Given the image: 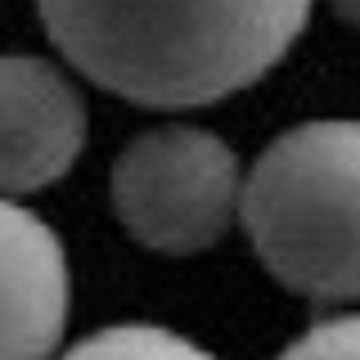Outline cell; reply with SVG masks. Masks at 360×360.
<instances>
[{
	"instance_id": "6",
	"label": "cell",
	"mask_w": 360,
	"mask_h": 360,
	"mask_svg": "<svg viewBox=\"0 0 360 360\" xmlns=\"http://www.w3.org/2000/svg\"><path fill=\"white\" fill-rule=\"evenodd\" d=\"M59 360H217L207 347L162 324H112L68 347Z\"/></svg>"
},
{
	"instance_id": "3",
	"label": "cell",
	"mask_w": 360,
	"mask_h": 360,
	"mask_svg": "<svg viewBox=\"0 0 360 360\" xmlns=\"http://www.w3.org/2000/svg\"><path fill=\"white\" fill-rule=\"evenodd\" d=\"M112 207L135 243L167 257L202 252L243 207L239 158L207 127H153L112 162Z\"/></svg>"
},
{
	"instance_id": "4",
	"label": "cell",
	"mask_w": 360,
	"mask_h": 360,
	"mask_svg": "<svg viewBox=\"0 0 360 360\" xmlns=\"http://www.w3.org/2000/svg\"><path fill=\"white\" fill-rule=\"evenodd\" d=\"M86 135V99L63 68L37 54H0V198L63 180Z\"/></svg>"
},
{
	"instance_id": "2",
	"label": "cell",
	"mask_w": 360,
	"mask_h": 360,
	"mask_svg": "<svg viewBox=\"0 0 360 360\" xmlns=\"http://www.w3.org/2000/svg\"><path fill=\"white\" fill-rule=\"evenodd\" d=\"M243 230L284 288L360 302V122L284 131L243 176Z\"/></svg>"
},
{
	"instance_id": "7",
	"label": "cell",
	"mask_w": 360,
	"mask_h": 360,
	"mask_svg": "<svg viewBox=\"0 0 360 360\" xmlns=\"http://www.w3.org/2000/svg\"><path fill=\"white\" fill-rule=\"evenodd\" d=\"M279 360H360V315H333L284 347Z\"/></svg>"
},
{
	"instance_id": "5",
	"label": "cell",
	"mask_w": 360,
	"mask_h": 360,
	"mask_svg": "<svg viewBox=\"0 0 360 360\" xmlns=\"http://www.w3.org/2000/svg\"><path fill=\"white\" fill-rule=\"evenodd\" d=\"M68 252L37 212L0 198V360H54L68 324Z\"/></svg>"
},
{
	"instance_id": "8",
	"label": "cell",
	"mask_w": 360,
	"mask_h": 360,
	"mask_svg": "<svg viewBox=\"0 0 360 360\" xmlns=\"http://www.w3.org/2000/svg\"><path fill=\"white\" fill-rule=\"evenodd\" d=\"M333 5V14L342 18V22H352V27H360V0H329Z\"/></svg>"
},
{
	"instance_id": "1",
	"label": "cell",
	"mask_w": 360,
	"mask_h": 360,
	"mask_svg": "<svg viewBox=\"0 0 360 360\" xmlns=\"http://www.w3.org/2000/svg\"><path fill=\"white\" fill-rule=\"evenodd\" d=\"M63 59L144 108H202L288 54L311 0H37Z\"/></svg>"
}]
</instances>
